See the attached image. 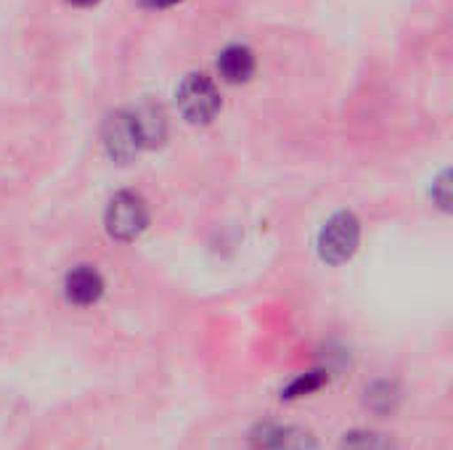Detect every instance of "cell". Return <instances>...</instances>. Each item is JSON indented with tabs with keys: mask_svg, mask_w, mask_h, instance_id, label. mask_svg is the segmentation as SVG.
I'll use <instances>...</instances> for the list:
<instances>
[{
	"mask_svg": "<svg viewBox=\"0 0 453 450\" xmlns=\"http://www.w3.org/2000/svg\"><path fill=\"white\" fill-rule=\"evenodd\" d=\"M149 225V207L141 194L119 191L106 207V231L119 241L138 239Z\"/></svg>",
	"mask_w": 453,
	"mask_h": 450,
	"instance_id": "cell-1",
	"label": "cell"
},
{
	"mask_svg": "<svg viewBox=\"0 0 453 450\" xmlns=\"http://www.w3.org/2000/svg\"><path fill=\"white\" fill-rule=\"evenodd\" d=\"M358 241H361V223L356 220V215L337 212L324 225V231L319 236V255L326 263L340 265V263H348L356 255Z\"/></svg>",
	"mask_w": 453,
	"mask_h": 450,
	"instance_id": "cell-2",
	"label": "cell"
},
{
	"mask_svg": "<svg viewBox=\"0 0 453 450\" xmlns=\"http://www.w3.org/2000/svg\"><path fill=\"white\" fill-rule=\"evenodd\" d=\"M178 106L188 122H210L220 111V93L204 74H188L178 88Z\"/></svg>",
	"mask_w": 453,
	"mask_h": 450,
	"instance_id": "cell-3",
	"label": "cell"
},
{
	"mask_svg": "<svg viewBox=\"0 0 453 450\" xmlns=\"http://www.w3.org/2000/svg\"><path fill=\"white\" fill-rule=\"evenodd\" d=\"M127 119H130L133 135L138 141V149L141 146H157L165 141L167 122H165V111L157 103H141L135 111L127 114Z\"/></svg>",
	"mask_w": 453,
	"mask_h": 450,
	"instance_id": "cell-4",
	"label": "cell"
},
{
	"mask_svg": "<svg viewBox=\"0 0 453 450\" xmlns=\"http://www.w3.org/2000/svg\"><path fill=\"white\" fill-rule=\"evenodd\" d=\"M64 292H66V300L72 305H80V308H88L93 302L101 300L104 294V278L96 268L90 265H80L74 268L66 281H64Z\"/></svg>",
	"mask_w": 453,
	"mask_h": 450,
	"instance_id": "cell-5",
	"label": "cell"
},
{
	"mask_svg": "<svg viewBox=\"0 0 453 450\" xmlns=\"http://www.w3.org/2000/svg\"><path fill=\"white\" fill-rule=\"evenodd\" d=\"M311 443V435L300 430H281L273 424H265L252 435L255 450H305Z\"/></svg>",
	"mask_w": 453,
	"mask_h": 450,
	"instance_id": "cell-6",
	"label": "cell"
},
{
	"mask_svg": "<svg viewBox=\"0 0 453 450\" xmlns=\"http://www.w3.org/2000/svg\"><path fill=\"white\" fill-rule=\"evenodd\" d=\"M104 141H106V149L114 159L119 162H127L135 151H138V141L133 135V127H130V119L127 114H117L106 122V130H104Z\"/></svg>",
	"mask_w": 453,
	"mask_h": 450,
	"instance_id": "cell-7",
	"label": "cell"
},
{
	"mask_svg": "<svg viewBox=\"0 0 453 450\" xmlns=\"http://www.w3.org/2000/svg\"><path fill=\"white\" fill-rule=\"evenodd\" d=\"M218 69L226 82H247L255 72V53L247 45H228L218 58Z\"/></svg>",
	"mask_w": 453,
	"mask_h": 450,
	"instance_id": "cell-8",
	"label": "cell"
},
{
	"mask_svg": "<svg viewBox=\"0 0 453 450\" xmlns=\"http://www.w3.org/2000/svg\"><path fill=\"white\" fill-rule=\"evenodd\" d=\"M340 450H393V446L385 435H377L369 430H356L342 438Z\"/></svg>",
	"mask_w": 453,
	"mask_h": 450,
	"instance_id": "cell-9",
	"label": "cell"
},
{
	"mask_svg": "<svg viewBox=\"0 0 453 450\" xmlns=\"http://www.w3.org/2000/svg\"><path fill=\"white\" fill-rule=\"evenodd\" d=\"M324 382H326V374H324V371H311V374H305V377L295 379V382L284 390V395H281V398L295 400V398L311 395V393H316Z\"/></svg>",
	"mask_w": 453,
	"mask_h": 450,
	"instance_id": "cell-10",
	"label": "cell"
},
{
	"mask_svg": "<svg viewBox=\"0 0 453 450\" xmlns=\"http://www.w3.org/2000/svg\"><path fill=\"white\" fill-rule=\"evenodd\" d=\"M366 395H369V406H372V408L382 400L380 411H390L393 403H395V398H398V395L393 393L390 385H377V387H372V393H366Z\"/></svg>",
	"mask_w": 453,
	"mask_h": 450,
	"instance_id": "cell-11",
	"label": "cell"
},
{
	"mask_svg": "<svg viewBox=\"0 0 453 450\" xmlns=\"http://www.w3.org/2000/svg\"><path fill=\"white\" fill-rule=\"evenodd\" d=\"M146 8H167V5H173V3H178V0H141Z\"/></svg>",
	"mask_w": 453,
	"mask_h": 450,
	"instance_id": "cell-12",
	"label": "cell"
},
{
	"mask_svg": "<svg viewBox=\"0 0 453 450\" xmlns=\"http://www.w3.org/2000/svg\"><path fill=\"white\" fill-rule=\"evenodd\" d=\"M69 3H74V5H93V3H98V0H69Z\"/></svg>",
	"mask_w": 453,
	"mask_h": 450,
	"instance_id": "cell-13",
	"label": "cell"
}]
</instances>
